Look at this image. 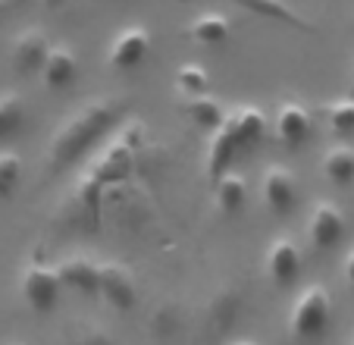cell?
<instances>
[{"instance_id":"cell-12","label":"cell","mask_w":354,"mask_h":345,"mask_svg":"<svg viewBox=\"0 0 354 345\" xmlns=\"http://www.w3.org/2000/svg\"><path fill=\"white\" fill-rule=\"evenodd\" d=\"M50 38H47L44 28H22L19 35L13 38V47H10V60L19 73L35 76L44 69V60L50 53Z\"/></svg>"},{"instance_id":"cell-7","label":"cell","mask_w":354,"mask_h":345,"mask_svg":"<svg viewBox=\"0 0 354 345\" xmlns=\"http://www.w3.org/2000/svg\"><path fill=\"white\" fill-rule=\"evenodd\" d=\"M348 233L345 213L333 201H317L308 217V242L317 251H333Z\"/></svg>"},{"instance_id":"cell-1","label":"cell","mask_w":354,"mask_h":345,"mask_svg":"<svg viewBox=\"0 0 354 345\" xmlns=\"http://www.w3.org/2000/svg\"><path fill=\"white\" fill-rule=\"evenodd\" d=\"M129 120V100L122 98H97L82 104L69 120L47 141V176L57 179L63 172L91 160L100 148L116 135V129Z\"/></svg>"},{"instance_id":"cell-19","label":"cell","mask_w":354,"mask_h":345,"mask_svg":"<svg viewBox=\"0 0 354 345\" xmlns=\"http://www.w3.org/2000/svg\"><path fill=\"white\" fill-rule=\"evenodd\" d=\"M245 201H248V182L241 179L239 172L229 170L223 179L214 182V204L220 213L232 217V213H239L245 207Z\"/></svg>"},{"instance_id":"cell-23","label":"cell","mask_w":354,"mask_h":345,"mask_svg":"<svg viewBox=\"0 0 354 345\" xmlns=\"http://www.w3.org/2000/svg\"><path fill=\"white\" fill-rule=\"evenodd\" d=\"M207 69L201 63H182L179 73H176V88H179L182 98H194V94H207Z\"/></svg>"},{"instance_id":"cell-17","label":"cell","mask_w":354,"mask_h":345,"mask_svg":"<svg viewBox=\"0 0 354 345\" xmlns=\"http://www.w3.org/2000/svg\"><path fill=\"white\" fill-rule=\"evenodd\" d=\"M185 35L194 41V44L220 47V44H226L229 35H232V22H229L226 13H216V10H204V13H198L192 22H188Z\"/></svg>"},{"instance_id":"cell-10","label":"cell","mask_w":354,"mask_h":345,"mask_svg":"<svg viewBox=\"0 0 354 345\" xmlns=\"http://www.w3.org/2000/svg\"><path fill=\"white\" fill-rule=\"evenodd\" d=\"M273 132L286 148H301L314 135V116L298 100H282L273 116Z\"/></svg>"},{"instance_id":"cell-28","label":"cell","mask_w":354,"mask_h":345,"mask_svg":"<svg viewBox=\"0 0 354 345\" xmlns=\"http://www.w3.org/2000/svg\"><path fill=\"white\" fill-rule=\"evenodd\" d=\"M41 3H47V7H57V3H63V0H41Z\"/></svg>"},{"instance_id":"cell-3","label":"cell","mask_w":354,"mask_h":345,"mask_svg":"<svg viewBox=\"0 0 354 345\" xmlns=\"http://www.w3.org/2000/svg\"><path fill=\"white\" fill-rule=\"evenodd\" d=\"M19 295L28 305V311L38 314V317L54 314L57 305H60V295H63V283H60V273H57V264H47V260L35 251L32 258L22 264Z\"/></svg>"},{"instance_id":"cell-26","label":"cell","mask_w":354,"mask_h":345,"mask_svg":"<svg viewBox=\"0 0 354 345\" xmlns=\"http://www.w3.org/2000/svg\"><path fill=\"white\" fill-rule=\"evenodd\" d=\"M154 330H157V336L160 339L176 336V330H179V311H176V305H163L160 311H157Z\"/></svg>"},{"instance_id":"cell-18","label":"cell","mask_w":354,"mask_h":345,"mask_svg":"<svg viewBox=\"0 0 354 345\" xmlns=\"http://www.w3.org/2000/svg\"><path fill=\"white\" fill-rule=\"evenodd\" d=\"M182 110L188 113V120L194 123L198 129H207V132H216V129L226 123L229 113L223 110V104L210 94H194V98H182L179 100Z\"/></svg>"},{"instance_id":"cell-6","label":"cell","mask_w":354,"mask_h":345,"mask_svg":"<svg viewBox=\"0 0 354 345\" xmlns=\"http://www.w3.org/2000/svg\"><path fill=\"white\" fill-rule=\"evenodd\" d=\"M301 248L292 236H273L267 248V258H263V270H267V279L279 289H288V285L298 283L301 276Z\"/></svg>"},{"instance_id":"cell-8","label":"cell","mask_w":354,"mask_h":345,"mask_svg":"<svg viewBox=\"0 0 354 345\" xmlns=\"http://www.w3.org/2000/svg\"><path fill=\"white\" fill-rule=\"evenodd\" d=\"M100 299L113 311H132L138 305V285L126 264L120 260H100Z\"/></svg>"},{"instance_id":"cell-13","label":"cell","mask_w":354,"mask_h":345,"mask_svg":"<svg viewBox=\"0 0 354 345\" xmlns=\"http://www.w3.org/2000/svg\"><path fill=\"white\" fill-rule=\"evenodd\" d=\"M241 154L239 141H235V132L232 126H229V116L226 123H223L216 132H210L207 139V154H204V176H207V182L214 186L216 179H223L229 172V166H232V160Z\"/></svg>"},{"instance_id":"cell-5","label":"cell","mask_w":354,"mask_h":345,"mask_svg":"<svg viewBox=\"0 0 354 345\" xmlns=\"http://www.w3.org/2000/svg\"><path fill=\"white\" fill-rule=\"evenodd\" d=\"M261 201L273 217H288L298 207V176L286 163H270L261 179Z\"/></svg>"},{"instance_id":"cell-2","label":"cell","mask_w":354,"mask_h":345,"mask_svg":"<svg viewBox=\"0 0 354 345\" xmlns=\"http://www.w3.org/2000/svg\"><path fill=\"white\" fill-rule=\"evenodd\" d=\"M333 324V295H329L326 285L310 283L304 285L292 301V311H288V336L295 342H317L329 333Z\"/></svg>"},{"instance_id":"cell-30","label":"cell","mask_w":354,"mask_h":345,"mask_svg":"<svg viewBox=\"0 0 354 345\" xmlns=\"http://www.w3.org/2000/svg\"><path fill=\"white\" fill-rule=\"evenodd\" d=\"M7 345H22V342H7Z\"/></svg>"},{"instance_id":"cell-22","label":"cell","mask_w":354,"mask_h":345,"mask_svg":"<svg viewBox=\"0 0 354 345\" xmlns=\"http://www.w3.org/2000/svg\"><path fill=\"white\" fill-rule=\"evenodd\" d=\"M326 126L335 139L354 135V98H339L326 104Z\"/></svg>"},{"instance_id":"cell-4","label":"cell","mask_w":354,"mask_h":345,"mask_svg":"<svg viewBox=\"0 0 354 345\" xmlns=\"http://www.w3.org/2000/svg\"><path fill=\"white\" fill-rule=\"evenodd\" d=\"M248 311V295L239 283H223L216 285V292L210 295L204 320H207V333L214 339H226L235 326L241 324Z\"/></svg>"},{"instance_id":"cell-21","label":"cell","mask_w":354,"mask_h":345,"mask_svg":"<svg viewBox=\"0 0 354 345\" xmlns=\"http://www.w3.org/2000/svg\"><path fill=\"white\" fill-rule=\"evenodd\" d=\"M26 126V98L16 88L0 91V141L13 139Z\"/></svg>"},{"instance_id":"cell-27","label":"cell","mask_w":354,"mask_h":345,"mask_svg":"<svg viewBox=\"0 0 354 345\" xmlns=\"http://www.w3.org/2000/svg\"><path fill=\"white\" fill-rule=\"evenodd\" d=\"M342 273H345V279L354 285V248L345 254V260H342Z\"/></svg>"},{"instance_id":"cell-20","label":"cell","mask_w":354,"mask_h":345,"mask_svg":"<svg viewBox=\"0 0 354 345\" xmlns=\"http://www.w3.org/2000/svg\"><path fill=\"white\" fill-rule=\"evenodd\" d=\"M323 176H326L333 186L348 188L354 186V148L351 145H335L323 154Z\"/></svg>"},{"instance_id":"cell-24","label":"cell","mask_w":354,"mask_h":345,"mask_svg":"<svg viewBox=\"0 0 354 345\" xmlns=\"http://www.w3.org/2000/svg\"><path fill=\"white\" fill-rule=\"evenodd\" d=\"M22 179V157L16 151H0V201H10Z\"/></svg>"},{"instance_id":"cell-25","label":"cell","mask_w":354,"mask_h":345,"mask_svg":"<svg viewBox=\"0 0 354 345\" xmlns=\"http://www.w3.org/2000/svg\"><path fill=\"white\" fill-rule=\"evenodd\" d=\"M73 345H120L113 336H110L104 326H79L73 336Z\"/></svg>"},{"instance_id":"cell-29","label":"cell","mask_w":354,"mask_h":345,"mask_svg":"<svg viewBox=\"0 0 354 345\" xmlns=\"http://www.w3.org/2000/svg\"><path fill=\"white\" fill-rule=\"evenodd\" d=\"M235 345H254V342H235Z\"/></svg>"},{"instance_id":"cell-31","label":"cell","mask_w":354,"mask_h":345,"mask_svg":"<svg viewBox=\"0 0 354 345\" xmlns=\"http://www.w3.org/2000/svg\"><path fill=\"white\" fill-rule=\"evenodd\" d=\"M351 345H354V339H351Z\"/></svg>"},{"instance_id":"cell-14","label":"cell","mask_w":354,"mask_h":345,"mask_svg":"<svg viewBox=\"0 0 354 345\" xmlns=\"http://www.w3.org/2000/svg\"><path fill=\"white\" fill-rule=\"evenodd\" d=\"M239 10L251 16H261V19H270V22H279V26H288L295 32H317V26L308 19V16H301L298 10L288 3V0H232Z\"/></svg>"},{"instance_id":"cell-15","label":"cell","mask_w":354,"mask_h":345,"mask_svg":"<svg viewBox=\"0 0 354 345\" xmlns=\"http://www.w3.org/2000/svg\"><path fill=\"white\" fill-rule=\"evenodd\" d=\"M75 79H79V53L60 41V44H54L50 53H47L44 69H41V82L47 88H54V91H63Z\"/></svg>"},{"instance_id":"cell-16","label":"cell","mask_w":354,"mask_h":345,"mask_svg":"<svg viewBox=\"0 0 354 345\" xmlns=\"http://www.w3.org/2000/svg\"><path fill=\"white\" fill-rule=\"evenodd\" d=\"M229 126H232L235 141H239L241 151H251V148H257L263 141L270 123H267V113H263L261 107L241 104V107H235V110H229Z\"/></svg>"},{"instance_id":"cell-11","label":"cell","mask_w":354,"mask_h":345,"mask_svg":"<svg viewBox=\"0 0 354 345\" xmlns=\"http://www.w3.org/2000/svg\"><path fill=\"white\" fill-rule=\"evenodd\" d=\"M147 51H151V32L145 26H126L110 41L107 63L113 69H135L145 63Z\"/></svg>"},{"instance_id":"cell-9","label":"cell","mask_w":354,"mask_h":345,"mask_svg":"<svg viewBox=\"0 0 354 345\" xmlns=\"http://www.w3.org/2000/svg\"><path fill=\"white\" fill-rule=\"evenodd\" d=\"M57 273H60L63 289L69 292H79L82 299L100 295V260L88 254H66L63 260H57Z\"/></svg>"}]
</instances>
